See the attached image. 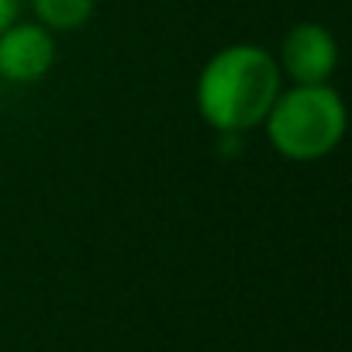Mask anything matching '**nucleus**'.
Masks as SVG:
<instances>
[{"mask_svg": "<svg viewBox=\"0 0 352 352\" xmlns=\"http://www.w3.org/2000/svg\"><path fill=\"white\" fill-rule=\"evenodd\" d=\"M56 66V35L38 21H14L0 32V83H38Z\"/></svg>", "mask_w": 352, "mask_h": 352, "instance_id": "20e7f679", "label": "nucleus"}, {"mask_svg": "<svg viewBox=\"0 0 352 352\" xmlns=\"http://www.w3.org/2000/svg\"><path fill=\"white\" fill-rule=\"evenodd\" d=\"M21 18V0H0V32Z\"/></svg>", "mask_w": 352, "mask_h": 352, "instance_id": "423d86ee", "label": "nucleus"}, {"mask_svg": "<svg viewBox=\"0 0 352 352\" xmlns=\"http://www.w3.org/2000/svg\"><path fill=\"white\" fill-rule=\"evenodd\" d=\"M345 128H349V111L331 83L283 87L263 121L273 152L290 162H318L331 155L342 145Z\"/></svg>", "mask_w": 352, "mask_h": 352, "instance_id": "f03ea898", "label": "nucleus"}, {"mask_svg": "<svg viewBox=\"0 0 352 352\" xmlns=\"http://www.w3.org/2000/svg\"><path fill=\"white\" fill-rule=\"evenodd\" d=\"M276 56L256 42H232L218 49L197 73L194 104L201 121L218 135H245L263 128L273 100L283 90Z\"/></svg>", "mask_w": 352, "mask_h": 352, "instance_id": "f257e3e1", "label": "nucleus"}, {"mask_svg": "<svg viewBox=\"0 0 352 352\" xmlns=\"http://www.w3.org/2000/svg\"><path fill=\"white\" fill-rule=\"evenodd\" d=\"M35 21L42 28H49L52 35H66V32H80L90 25L97 0H28Z\"/></svg>", "mask_w": 352, "mask_h": 352, "instance_id": "39448f33", "label": "nucleus"}, {"mask_svg": "<svg viewBox=\"0 0 352 352\" xmlns=\"http://www.w3.org/2000/svg\"><path fill=\"white\" fill-rule=\"evenodd\" d=\"M276 66L283 83H297V87L331 83L338 69V38L321 21H297L287 28L276 49Z\"/></svg>", "mask_w": 352, "mask_h": 352, "instance_id": "7ed1b4c3", "label": "nucleus"}]
</instances>
